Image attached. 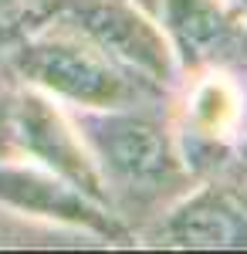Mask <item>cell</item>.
I'll use <instances>...</instances> for the list:
<instances>
[{"label":"cell","instance_id":"obj_1","mask_svg":"<svg viewBox=\"0 0 247 254\" xmlns=\"http://www.w3.org/2000/svg\"><path fill=\"white\" fill-rule=\"evenodd\" d=\"M68 112L88 146L109 210L139 244V237L196 183L176 139L170 95Z\"/></svg>","mask_w":247,"mask_h":254},{"label":"cell","instance_id":"obj_2","mask_svg":"<svg viewBox=\"0 0 247 254\" xmlns=\"http://www.w3.org/2000/svg\"><path fill=\"white\" fill-rule=\"evenodd\" d=\"M3 48L14 81L51 95L64 109H112L142 98H166L58 20H17L3 31Z\"/></svg>","mask_w":247,"mask_h":254},{"label":"cell","instance_id":"obj_3","mask_svg":"<svg viewBox=\"0 0 247 254\" xmlns=\"http://www.w3.org/2000/svg\"><path fill=\"white\" fill-rule=\"evenodd\" d=\"M27 17H48L71 27L105 58L163 95H173L180 85V71L159 20L135 0H38Z\"/></svg>","mask_w":247,"mask_h":254},{"label":"cell","instance_id":"obj_4","mask_svg":"<svg viewBox=\"0 0 247 254\" xmlns=\"http://www.w3.org/2000/svg\"><path fill=\"white\" fill-rule=\"evenodd\" d=\"M139 244L173 251H247V170L230 159L200 176Z\"/></svg>","mask_w":247,"mask_h":254},{"label":"cell","instance_id":"obj_5","mask_svg":"<svg viewBox=\"0 0 247 254\" xmlns=\"http://www.w3.org/2000/svg\"><path fill=\"white\" fill-rule=\"evenodd\" d=\"M156 20L180 78L220 71L247 81V17L227 0H159Z\"/></svg>","mask_w":247,"mask_h":254},{"label":"cell","instance_id":"obj_6","mask_svg":"<svg viewBox=\"0 0 247 254\" xmlns=\"http://www.w3.org/2000/svg\"><path fill=\"white\" fill-rule=\"evenodd\" d=\"M0 207L24 217H38L58 227L85 231L105 248H132L135 237L119 224V217L98 200L81 193L68 180L27 159H0Z\"/></svg>","mask_w":247,"mask_h":254},{"label":"cell","instance_id":"obj_7","mask_svg":"<svg viewBox=\"0 0 247 254\" xmlns=\"http://www.w3.org/2000/svg\"><path fill=\"white\" fill-rule=\"evenodd\" d=\"M0 248H105V244L85 231L58 227L0 207Z\"/></svg>","mask_w":247,"mask_h":254},{"label":"cell","instance_id":"obj_8","mask_svg":"<svg viewBox=\"0 0 247 254\" xmlns=\"http://www.w3.org/2000/svg\"><path fill=\"white\" fill-rule=\"evenodd\" d=\"M38 7V0H0V34L10 31L17 20H24Z\"/></svg>","mask_w":247,"mask_h":254},{"label":"cell","instance_id":"obj_9","mask_svg":"<svg viewBox=\"0 0 247 254\" xmlns=\"http://www.w3.org/2000/svg\"><path fill=\"white\" fill-rule=\"evenodd\" d=\"M7 81H14V75H10V64H7V48H3V34H0V88H3Z\"/></svg>","mask_w":247,"mask_h":254},{"label":"cell","instance_id":"obj_10","mask_svg":"<svg viewBox=\"0 0 247 254\" xmlns=\"http://www.w3.org/2000/svg\"><path fill=\"white\" fill-rule=\"evenodd\" d=\"M234 159H237V163L247 170V129L237 136V142H234Z\"/></svg>","mask_w":247,"mask_h":254},{"label":"cell","instance_id":"obj_11","mask_svg":"<svg viewBox=\"0 0 247 254\" xmlns=\"http://www.w3.org/2000/svg\"><path fill=\"white\" fill-rule=\"evenodd\" d=\"M227 3H230V7H237V10L247 17V0H227Z\"/></svg>","mask_w":247,"mask_h":254},{"label":"cell","instance_id":"obj_12","mask_svg":"<svg viewBox=\"0 0 247 254\" xmlns=\"http://www.w3.org/2000/svg\"><path fill=\"white\" fill-rule=\"evenodd\" d=\"M135 3H142L146 10H152V14H156V3H159V0H135Z\"/></svg>","mask_w":247,"mask_h":254}]
</instances>
